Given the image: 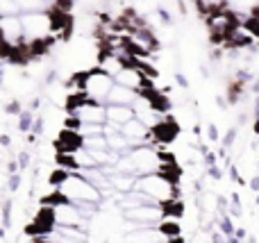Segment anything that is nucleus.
<instances>
[{
  "mask_svg": "<svg viewBox=\"0 0 259 243\" xmlns=\"http://www.w3.org/2000/svg\"><path fill=\"white\" fill-rule=\"evenodd\" d=\"M134 189H137V191H143V193H148V196H152L157 203H161V200H166V198H180L178 184L168 182L164 175H159V173H148V175H139L137 186H134Z\"/></svg>",
  "mask_w": 259,
  "mask_h": 243,
  "instance_id": "1",
  "label": "nucleus"
},
{
  "mask_svg": "<svg viewBox=\"0 0 259 243\" xmlns=\"http://www.w3.org/2000/svg\"><path fill=\"white\" fill-rule=\"evenodd\" d=\"M114 84H116V80L109 73H105L100 66H96L91 71H84V86H82V91L91 100H96V103L107 105V95Z\"/></svg>",
  "mask_w": 259,
  "mask_h": 243,
  "instance_id": "2",
  "label": "nucleus"
},
{
  "mask_svg": "<svg viewBox=\"0 0 259 243\" xmlns=\"http://www.w3.org/2000/svg\"><path fill=\"white\" fill-rule=\"evenodd\" d=\"M62 189L66 191V196L73 200V203H77V200L98 203V200L103 198V193H100V191L84 177V173H80V171H73L71 177H68V182L62 186Z\"/></svg>",
  "mask_w": 259,
  "mask_h": 243,
  "instance_id": "3",
  "label": "nucleus"
},
{
  "mask_svg": "<svg viewBox=\"0 0 259 243\" xmlns=\"http://www.w3.org/2000/svg\"><path fill=\"white\" fill-rule=\"evenodd\" d=\"M21 21H23V30H25L27 41L48 39L50 34H55L50 12H25L21 14Z\"/></svg>",
  "mask_w": 259,
  "mask_h": 243,
  "instance_id": "4",
  "label": "nucleus"
},
{
  "mask_svg": "<svg viewBox=\"0 0 259 243\" xmlns=\"http://www.w3.org/2000/svg\"><path fill=\"white\" fill-rule=\"evenodd\" d=\"M125 218L137 223L139 227H157L164 214H161L159 205H139V207L125 209Z\"/></svg>",
  "mask_w": 259,
  "mask_h": 243,
  "instance_id": "5",
  "label": "nucleus"
},
{
  "mask_svg": "<svg viewBox=\"0 0 259 243\" xmlns=\"http://www.w3.org/2000/svg\"><path fill=\"white\" fill-rule=\"evenodd\" d=\"M150 132H152V143H157V145H168V143H173V141L178 139L180 125L175 123L173 116H164L155 127H150Z\"/></svg>",
  "mask_w": 259,
  "mask_h": 243,
  "instance_id": "6",
  "label": "nucleus"
},
{
  "mask_svg": "<svg viewBox=\"0 0 259 243\" xmlns=\"http://www.w3.org/2000/svg\"><path fill=\"white\" fill-rule=\"evenodd\" d=\"M55 148H57V153H80V150L84 148V134L77 130L64 127V130L59 132L57 141H55Z\"/></svg>",
  "mask_w": 259,
  "mask_h": 243,
  "instance_id": "7",
  "label": "nucleus"
},
{
  "mask_svg": "<svg viewBox=\"0 0 259 243\" xmlns=\"http://www.w3.org/2000/svg\"><path fill=\"white\" fill-rule=\"evenodd\" d=\"M0 27H3V41H9V43H21V41L25 39V30H23L21 14H18V16H3Z\"/></svg>",
  "mask_w": 259,
  "mask_h": 243,
  "instance_id": "8",
  "label": "nucleus"
},
{
  "mask_svg": "<svg viewBox=\"0 0 259 243\" xmlns=\"http://www.w3.org/2000/svg\"><path fill=\"white\" fill-rule=\"evenodd\" d=\"M121 132L127 136L130 141H132V143H134V148H137V145L146 143L148 134H150V127H148L146 123H141V121H139V118H132V121H127L125 125L121 127Z\"/></svg>",
  "mask_w": 259,
  "mask_h": 243,
  "instance_id": "9",
  "label": "nucleus"
},
{
  "mask_svg": "<svg viewBox=\"0 0 259 243\" xmlns=\"http://www.w3.org/2000/svg\"><path fill=\"white\" fill-rule=\"evenodd\" d=\"M139 100V91L137 89H130V86H123V84H114L112 91L107 95V105H132Z\"/></svg>",
  "mask_w": 259,
  "mask_h": 243,
  "instance_id": "10",
  "label": "nucleus"
},
{
  "mask_svg": "<svg viewBox=\"0 0 259 243\" xmlns=\"http://www.w3.org/2000/svg\"><path fill=\"white\" fill-rule=\"evenodd\" d=\"M132 118H137V112H134L132 105H107V121L125 125Z\"/></svg>",
  "mask_w": 259,
  "mask_h": 243,
  "instance_id": "11",
  "label": "nucleus"
},
{
  "mask_svg": "<svg viewBox=\"0 0 259 243\" xmlns=\"http://www.w3.org/2000/svg\"><path fill=\"white\" fill-rule=\"evenodd\" d=\"M161 232L157 227H139L125 236V243H159Z\"/></svg>",
  "mask_w": 259,
  "mask_h": 243,
  "instance_id": "12",
  "label": "nucleus"
},
{
  "mask_svg": "<svg viewBox=\"0 0 259 243\" xmlns=\"http://www.w3.org/2000/svg\"><path fill=\"white\" fill-rule=\"evenodd\" d=\"M82 212L75 205H64L57 207V225H82Z\"/></svg>",
  "mask_w": 259,
  "mask_h": 243,
  "instance_id": "13",
  "label": "nucleus"
},
{
  "mask_svg": "<svg viewBox=\"0 0 259 243\" xmlns=\"http://www.w3.org/2000/svg\"><path fill=\"white\" fill-rule=\"evenodd\" d=\"M164 218H182L184 216V203L182 198H166L159 203Z\"/></svg>",
  "mask_w": 259,
  "mask_h": 243,
  "instance_id": "14",
  "label": "nucleus"
},
{
  "mask_svg": "<svg viewBox=\"0 0 259 243\" xmlns=\"http://www.w3.org/2000/svg\"><path fill=\"white\" fill-rule=\"evenodd\" d=\"M259 0H228V9L237 16H252Z\"/></svg>",
  "mask_w": 259,
  "mask_h": 243,
  "instance_id": "15",
  "label": "nucleus"
},
{
  "mask_svg": "<svg viewBox=\"0 0 259 243\" xmlns=\"http://www.w3.org/2000/svg\"><path fill=\"white\" fill-rule=\"evenodd\" d=\"M41 205H50V207H64V205H73V200L66 196V191L64 189H53L48 196H44L41 198Z\"/></svg>",
  "mask_w": 259,
  "mask_h": 243,
  "instance_id": "16",
  "label": "nucleus"
},
{
  "mask_svg": "<svg viewBox=\"0 0 259 243\" xmlns=\"http://www.w3.org/2000/svg\"><path fill=\"white\" fill-rule=\"evenodd\" d=\"M159 175H164L168 182L178 184L180 177H182V168L178 166V162H159V168H157Z\"/></svg>",
  "mask_w": 259,
  "mask_h": 243,
  "instance_id": "17",
  "label": "nucleus"
},
{
  "mask_svg": "<svg viewBox=\"0 0 259 243\" xmlns=\"http://www.w3.org/2000/svg\"><path fill=\"white\" fill-rule=\"evenodd\" d=\"M55 162H57V166L66 168V171H80L82 164L80 159H77V153H57L55 155Z\"/></svg>",
  "mask_w": 259,
  "mask_h": 243,
  "instance_id": "18",
  "label": "nucleus"
},
{
  "mask_svg": "<svg viewBox=\"0 0 259 243\" xmlns=\"http://www.w3.org/2000/svg\"><path fill=\"white\" fill-rule=\"evenodd\" d=\"M157 230L161 232L164 239H170V236H180L182 234V225L178 223V218H161Z\"/></svg>",
  "mask_w": 259,
  "mask_h": 243,
  "instance_id": "19",
  "label": "nucleus"
},
{
  "mask_svg": "<svg viewBox=\"0 0 259 243\" xmlns=\"http://www.w3.org/2000/svg\"><path fill=\"white\" fill-rule=\"evenodd\" d=\"M68 177H71V171H66V168H62V166L53 168L48 175V186L50 189H62V186L68 182Z\"/></svg>",
  "mask_w": 259,
  "mask_h": 243,
  "instance_id": "20",
  "label": "nucleus"
},
{
  "mask_svg": "<svg viewBox=\"0 0 259 243\" xmlns=\"http://www.w3.org/2000/svg\"><path fill=\"white\" fill-rule=\"evenodd\" d=\"M18 7H21V12H48L53 5H50V0H16Z\"/></svg>",
  "mask_w": 259,
  "mask_h": 243,
  "instance_id": "21",
  "label": "nucleus"
},
{
  "mask_svg": "<svg viewBox=\"0 0 259 243\" xmlns=\"http://www.w3.org/2000/svg\"><path fill=\"white\" fill-rule=\"evenodd\" d=\"M57 230H59V234L71 236L75 241H87V232L80 230V225H57Z\"/></svg>",
  "mask_w": 259,
  "mask_h": 243,
  "instance_id": "22",
  "label": "nucleus"
},
{
  "mask_svg": "<svg viewBox=\"0 0 259 243\" xmlns=\"http://www.w3.org/2000/svg\"><path fill=\"white\" fill-rule=\"evenodd\" d=\"M21 7H18L16 0H0V16H18Z\"/></svg>",
  "mask_w": 259,
  "mask_h": 243,
  "instance_id": "23",
  "label": "nucleus"
},
{
  "mask_svg": "<svg viewBox=\"0 0 259 243\" xmlns=\"http://www.w3.org/2000/svg\"><path fill=\"white\" fill-rule=\"evenodd\" d=\"M219 221V230L223 232L225 236H234V232H237V227H234V223H232V216L230 214H223L221 218H216Z\"/></svg>",
  "mask_w": 259,
  "mask_h": 243,
  "instance_id": "24",
  "label": "nucleus"
},
{
  "mask_svg": "<svg viewBox=\"0 0 259 243\" xmlns=\"http://www.w3.org/2000/svg\"><path fill=\"white\" fill-rule=\"evenodd\" d=\"M80 132L84 134V139L87 136H103L105 134V123H84Z\"/></svg>",
  "mask_w": 259,
  "mask_h": 243,
  "instance_id": "25",
  "label": "nucleus"
},
{
  "mask_svg": "<svg viewBox=\"0 0 259 243\" xmlns=\"http://www.w3.org/2000/svg\"><path fill=\"white\" fill-rule=\"evenodd\" d=\"M34 121H36V118L32 116V109H30V112H21V114H18V130H21V132H30L32 125H34Z\"/></svg>",
  "mask_w": 259,
  "mask_h": 243,
  "instance_id": "26",
  "label": "nucleus"
},
{
  "mask_svg": "<svg viewBox=\"0 0 259 243\" xmlns=\"http://www.w3.org/2000/svg\"><path fill=\"white\" fill-rule=\"evenodd\" d=\"M243 214V207H241V196L234 191V193H230V216L232 218H239Z\"/></svg>",
  "mask_w": 259,
  "mask_h": 243,
  "instance_id": "27",
  "label": "nucleus"
},
{
  "mask_svg": "<svg viewBox=\"0 0 259 243\" xmlns=\"http://www.w3.org/2000/svg\"><path fill=\"white\" fill-rule=\"evenodd\" d=\"M12 209H14V203H12V198H7L3 203V227L5 230L12 227Z\"/></svg>",
  "mask_w": 259,
  "mask_h": 243,
  "instance_id": "28",
  "label": "nucleus"
},
{
  "mask_svg": "<svg viewBox=\"0 0 259 243\" xmlns=\"http://www.w3.org/2000/svg\"><path fill=\"white\" fill-rule=\"evenodd\" d=\"M18 189H21V173H12L7 177V191L9 193H16Z\"/></svg>",
  "mask_w": 259,
  "mask_h": 243,
  "instance_id": "29",
  "label": "nucleus"
},
{
  "mask_svg": "<svg viewBox=\"0 0 259 243\" xmlns=\"http://www.w3.org/2000/svg\"><path fill=\"white\" fill-rule=\"evenodd\" d=\"M237 134H239V132H237V127H230V130H228V134H225L223 136V148H232V145H234V141H237Z\"/></svg>",
  "mask_w": 259,
  "mask_h": 243,
  "instance_id": "30",
  "label": "nucleus"
},
{
  "mask_svg": "<svg viewBox=\"0 0 259 243\" xmlns=\"http://www.w3.org/2000/svg\"><path fill=\"white\" fill-rule=\"evenodd\" d=\"M5 112H7L9 116H18V114H21V103H18V100H9Z\"/></svg>",
  "mask_w": 259,
  "mask_h": 243,
  "instance_id": "31",
  "label": "nucleus"
},
{
  "mask_svg": "<svg viewBox=\"0 0 259 243\" xmlns=\"http://www.w3.org/2000/svg\"><path fill=\"white\" fill-rule=\"evenodd\" d=\"M202 164H205V168H209V166H214V164H219V155L216 153H205L202 155Z\"/></svg>",
  "mask_w": 259,
  "mask_h": 243,
  "instance_id": "32",
  "label": "nucleus"
},
{
  "mask_svg": "<svg viewBox=\"0 0 259 243\" xmlns=\"http://www.w3.org/2000/svg\"><path fill=\"white\" fill-rule=\"evenodd\" d=\"M228 173H230V180H232V182H237V184H246V182H243V177L239 175V168L234 166V164H230V166H228Z\"/></svg>",
  "mask_w": 259,
  "mask_h": 243,
  "instance_id": "33",
  "label": "nucleus"
},
{
  "mask_svg": "<svg viewBox=\"0 0 259 243\" xmlns=\"http://www.w3.org/2000/svg\"><path fill=\"white\" fill-rule=\"evenodd\" d=\"M30 162H32V157H30V153H27V150L18 153V166H21V171H25V168L30 166Z\"/></svg>",
  "mask_w": 259,
  "mask_h": 243,
  "instance_id": "34",
  "label": "nucleus"
},
{
  "mask_svg": "<svg viewBox=\"0 0 259 243\" xmlns=\"http://www.w3.org/2000/svg\"><path fill=\"white\" fill-rule=\"evenodd\" d=\"M207 175H209L211 180H216V182H219L221 177H223V171H221V168H219V164H214V166H209V168H207Z\"/></svg>",
  "mask_w": 259,
  "mask_h": 243,
  "instance_id": "35",
  "label": "nucleus"
},
{
  "mask_svg": "<svg viewBox=\"0 0 259 243\" xmlns=\"http://www.w3.org/2000/svg\"><path fill=\"white\" fill-rule=\"evenodd\" d=\"M207 136H209V141H219V127L214 125V123H211V125H207Z\"/></svg>",
  "mask_w": 259,
  "mask_h": 243,
  "instance_id": "36",
  "label": "nucleus"
},
{
  "mask_svg": "<svg viewBox=\"0 0 259 243\" xmlns=\"http://www.w3.org/2000/svg\"><path fill=\"white\" fill-rule=\"evenodd\" d=\"M44 125H46V121H44V118H36V121H34V125H32V132H34V134H44Z\"/></svg>",
  "mask_w": 259,
  "mask_h": 243,
  "instance_id": "37",
  "label": "nucleus"
},
{
  "mask_svg": "<svg viewBox=\"0 0 259 243\" xmlns=\"http://www.w3.org/2000/svg\"><path fill=\"white\" fill-rule=\"evenodd\" d=\"M12 173H21L18 159H9V164H7V175H12Z\"/></svg>",
  "mask_w": 259,
  "mask_h": 243,
  "instance_id": "38",
  "label": "nucleus"
},
{
  "mask_svg": "<svg viewBox=\"0 0 259 243\" xmlns=\"http://www.w3.org/2000/svg\"><path fill=\"white\" fill-rule=\"evenodd\" d=\"M248 186H250L255 193H259V175H255V177H250V182H248Z\"/></svg>",
  "mask_w": 259,
  "mask_h": 243,
  "instance_id": "39",
  "label": "nucleus"
},
{
  "mask_svg": "<svg viewBox=\"0 0 259 243\" xmlns=\"http://www.w3.org/2000/svg\"><path fill=\"white\" fill-rule=\"evenodd\" d=\"M175 82H178V84L182 86V89H187V86H189V80H187L184 75H175Z\"/></svg>",
  "mask_w": 259,
  "mask_h": 243,
  "instance_id": "40",
  "label": "nucleus"
},
{
  "mask_svg": "<svg viewBox=\"0 0 259 243\" xmlns=\"http://www.w3.org/2000/svg\"><path fill=\"white\" fill-rule=\"evenodd\" d=\"M193 189H196L198 193H202V191H205V182H202V180H196V182H193Z\"/></svg>",
  "mask_w": 259,
  "mask_h": 243,
  "instance_id": "41",
  "label": "nucleus"
},
{
  "mask_svg": "<svg viewBox=\"0 0 259 243\" xmlns=\"http://www.w3.org/2000/svg\"><path fill=\"white\" fill-rule=\"evenodd\" d=\"M234 234H237L239 239H246V236H248V232H246V227H237V232H234Z\"/></svg>",
  "mask_w": 259,
  "mask_h": 243,
  "instance_id": "42",
  "label": "nucleus"
},
{
  "mask_svg": "<svg viewBox=\"0 0 259 243\" xmlns=\"http://www.w3.org/2000/svg\"><path fill=\"white\" fill-rule=\"evenodd\" d=\"M0 143H3L5 148H9V143H12V139H9V134H3V136H0Z\"/></svg>",
  "mask_w": 259,
  "mask_h": 243,
  "instance_id": "43",
  "label": "nucleus"
},
{
  "mask_svg": "<svg viewBox=\"0 0 259 243\" xmlns=\"http://www.w3.org/2000/svg\"><path fill=\"white\" fill-rule=\"evenodd\" d=\"M164 243H184V239H182V234H180V236H170V239H166Z\"/></svg>",
  "mask_w": 259,
  "mask_h": 243,
  "instance_id": "44",
  "label": "nucleus"
},
{
  "mask_svg": "<svg viewBox=\"0 0 259 243\" xmlns=\"http://www.w3.org/2000/svg\"><path fill=\"white\" fill-rule=\"evenodd\" d=\"M252 132L259 136V118H255V125H252Z\"/></svg>",
  "mask_w": 259,
  "mask_h": 243,
  "instance_id": "45",
  "label": "nucleus"
},
{
  "mask_svg": "<svg viewBox=\"0 0 259 243\" xmlns=\"http://www.w3.org/2000/svg\"><path fill=\"white\" fill-rule=\"evenodd\" d=\"M246 243H257V239H255V236H250V239H248Z\"/></svg>",
  "mask_w": 259,
  "mask_h": 243,
  "instance_id": "46",
  "label": "nucleus"
},
{
  "mask_svg": "<svg viewBox=\"0 0 259 243\" xmlns=\"http://www.w3.org/2000/svg\"><path fill=\"white\" fill-rule=\"evenodd\" d=\"M255 205H257V207H259V193H257V198H255Z\"/></svg>",
  "mask_w": 259,
  "mask_h": 243,
  "instance_id": "47",
  "label": "nucleus"
}]
</instances>
